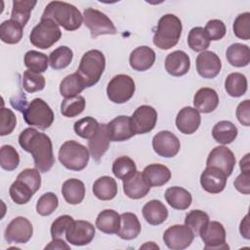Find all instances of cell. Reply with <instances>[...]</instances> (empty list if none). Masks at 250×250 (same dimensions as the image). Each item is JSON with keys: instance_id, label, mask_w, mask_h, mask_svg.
Listing matches in <instances>:
<instances>
[{"instance_id": "obj_12", "label": "cell", "mask_w": 250, "mask_h": 250, "mask_svg": "<svg viewBox=\"0 0 250 250\" xmlns=\"http://www.w3.org/2000/svg\"><path fill=\"white\" fill-rule=\"evenodd\" d=\"M33 234L31 223L24 217H16L7 226L4 233L6 241L9 243H26Z\"/></svg>"}, {"instance_id": "obj_4", "label": "cell", "mask_w": 250, "mask_h": 250, "mask_svg": "<svg viewBox=\"0 0 250 250\" xmlns=\"http://www.w3.org/2000/svg\"><path fill=\"white\" fill-rule=\"evenodd\" d=\"M105 68V58L100 50H89L79 62L77 73L82 78L86 88L97 84Z\"/></svg>"}, {"instance_id": "obj_34", "label": "cell", "mask_w": 250, "mask_h": 250, "mask_svg": "<svg viewBox=\"0 0 250 250\" xmlns=\"http://www.w3.org/2000/svg\"><path fill=\"white\" fill-rule=\"evenodd\" d=\"M236 126L228 120H222L216 123L212 129V136L214 140L222 145H229L232 143L237 137Z\"/></svg>"}, {"instance_id": "obj_9", "label": "cell", "mask_w": 250, "mask_h": 250, "mask_svg": "<svg viewBox=\"0 0 250 250\" xmlns=\"http://www.w3.org/2000/svg\"><path fill=\"white\" fill-rule=\"evenodd\" d=\"M83 21L85 26L90 29L93 39L103 34H115L117 32L111 20L105 14L94 8H86L84 10Z\"/></svg>"}, {"instance_id": "obj_47", "label": "cell", "mask_w": 250, "mask_h": 250, "mask_svg": "<svg viewBox=\"0 0 250 250\" xmlns=\"http://www.w3.org/2000/svg\"><path fill=\"white\" fill-rule=\"evenodd\" d=\"M20 164V155L16 148L10 145L2 146L0 149V165L6 171L15 170Z\"/></svg>"}, {"instance_id": "obj_13", "label": "cell", "mask_w": 250, "mask_h": 250, "mask_svg": "<svg viewBox=\"0 0 250 250\" xmlns=\"http://www.w3.org/2000/svg\"><path fill=\"white\" fill-rule=\"evenodd\" d=\"M96 229L94 225L88 221H73L65 232L67 242L75 246H83L89 244L95 237Z\"/></svg>"}, {"instance_id": "obj_56", "label": "cell", "mask_w": 250, "mask_h": 250, "mask_svg": "<svg viewBox=\"0 0 250 250\" xmlns=\"http://www.w3.org/2000/svg\"><path fill=\"white\" fill-rule=\"evenodd\" d=\"M249 112H250V101L247 99L243 102H241L237 107H236V117L239 123L242 125L248 127L250 126V117H249Z\"/></svg>"}, {"instance_id": "obj_60", "label": "cell", "mask_w": 250, "mask_h": 250, "mask_svg": "<svg viewBox=\"0 0 250 250\" xmlns=\"http://www.w3.org/2000/svg\"><path fill=\"white\" fill-rule=\"evenodd\" d=\"M146 247H148V248H155V249H159V247L156 245V244H154L152 241H150L149 243H146V244H144L141 248H146Z\"/></svg>"}, {"instance_id": "obj_28", "label": "cell", "mask_w": 250, "mask_h": 250, "mask_svg": "<svg viewBox=\"0 0 250 250\" xmlns=\"http://www.w3.org/2000/svg\"><path fill=\"white\" fill-rule=\"evenodd\" d=\"M120 228L116 234L125 240H132L136 238L140 234L142 229L137 215L131 212H125L120 215Z\"/></svg>"}, {"instance_id": "obj_3", "label": "cell", "mask_w": 250, "mask_h": 250, "mask_svg": "<svg viewBox=\"0 0 250 250\" xmlns=\"http://www.w3.org/2000/svg\"><path fill=\"white\" fill-rule=\"evenodd\" d=\"M182 29V21L177 16L173 14L162 16L153 35V44L161 50L171 49L179 42Z\"/></svg>"}, {"instance_id": "obj_40", "label": "cell", "mask_w": 250, "mask_h": 250, "mask_svg": "<svg viewBox=\"0 0 250 250\" xmlns=\"http://www.w3.org/2000/svg\"><path fill=\"white\" fill-rule=\"evenodd\" d=\"M73 58L72 50L67 46H60L51 52L49 63L53 69L59 70L65 68L70 64Z\"/></svg>"}, {"instance_id": "obj_41", "label": "cell", "mask_w": 250, "mask_h": 250, "mask_svg": "<svg viewBox=\"0 0 250 250\" xmlns=\"http://www.w3.org/2000/svg\"><path fill=\"white\" fill-rule=\"evenodd\" d=\"M23 62L29 70L37 73H42L45 72L48 68L49 59L44 53L30 50L25 53Z\"/></svg>"}, {"instance_id": "obj_52", "label": "cell", "mask_w": 250, "mask_h": 250, "mask_svg": "<svg viewBox=\"0 0 250 250\" xmlns=\"http://www.w3.org/2000/svg\"><path fill=\"white\" fill-rule=\"evenodd\" d=\"M0 115H1L0 135L6 136L11 134L17 125V118L15 113L10 108L2 107L0 111Z\"/></svg>"}, {"instance_id": "obj_26", "label": "cell", "mask_w": 250, "mask_h": 250, "mask_svg": "<svg viewBox=\"0 0 250 250\" xmlns=\"http://www.w3.org/2000/svg\"><path fill=\"white\" fill-rule=\"evenodd\" d=\"M142 173L149 187L164 186L171 179V172L169 168L163 164H149L145 167Z\"/></svg>"}, {"instance_id": "obj_36", "label": "cell", "mask_w": 250, "mask_h": 250, "mask_svg": "<svg viewBox=\"0 0 250 250\" xmlns=\"http://www.w3.org/2000/svg\"><path fill=\"white\" fill-rule=\"evenodd\" d=\"M22 26L14 20L4 21L0 25V39L7 44H17L22 38Z\"/></svg>"}, {"instance_id": "obj_29", "label": "cell", "mask_w": 250, "mask_h": 250, "mask_svg": "<svg viewBox=\"0 0 250 250\" xmlns=\"http://www.w3.org/2000/svg\"><path fill=\"white\" fill-rule=\"evenodd\" d=\"M167 203L176 210H186L191 204V194L182 187L168 188L164 193Z\"/></svg>"}, {"instance_id": "obj_22", "label": "cell", "mask_w": 250, "mask_h": 250, "mask_svg": "<svg viewBox=\"0 0 250 250\" xmlns=\"http://www.w3.org/2000/svg\"><path fill=\"white\" fill-rule=\"evenodd\" d=\"M193 104L198 112L210 113L217 108L219 104V96L212 88H200L193 97Z\"/></svg>"}, {"instance_id": "obj_21", "label": "cell", "mask_w": 250, "mask_h": 250, "mask_svg": "<svg viewBox=\"0 0 250 250\" xmlns=\"http://www.w3.org/2000/svg\"><path fill=\"white\" fill-rule=\"evenodd\" d=\"M190 59L188 55L181 50L174 51L165 59V69L172 76H183L189 70Z\"/></svg>"}, {"instance_id": "obj_1", "label": "cell", "mask_w": 250, "mask_h": 250, "mask_svg": "<svg viewBox=\"0 0 250 250\" xmlns=\"http://www.w3.org/2000/svg\"><path fill=\"white\" fill-rule=\"evenodd\" d=\"M19 144L25 151L31 153L37 170L42 173L51 170L55 164V157L52 141L48 135L28 127L20 134Z\"/></svg>"}, {"instance_id": "obj_7", "label": "cell", "mask_w": 250, "mask_h": 250, "mask_svg": "<svg viewBox=\"0 0 250 250\" xmlns=\"http://www.w3.org/2000/svg\"><path fill=\"white\" fill-rule=\"evenodd\" d=\"M62 37L59 25L51 19H41L32 28L29 40L30 43L39 49H48L58 42Z\"/></svg>"}, {"instance_id": "obj_16", "label": "cell", "mask_w": 250, "mask_h": 250, "mask_svg": "<svg viewBox=\"0 0 250 250\" xmlns=\"http://www.w3.org/2000/svg\"><path fill=\"white\" fill-rule=\"evenodd\" d=\"M235 162L236 159L233 152L225 146H219L210 151L206 160V166L217 167L229 177L233 171Z\"/></svg>"}, {"instance_id": "obj_59", "label": "cell", "mask_w": 250, "mask_h": 250, "mask_svg": "<svg viewBox=\"0 0 250 250\" xmlns=\"http://www.w3.org/2000/svg\"><path fill=\"white\" fill-rule=\"evenodd\" d=\"M249 153H246L244 157L240 160L239 166L241 169V172H250V165H249Z\"/></svg>"}, {"instance_id": "obj_18", "label": "cell", "mask_w": 250, "mask_h": 250, "mask_svg": "<svg viewBox=\"0 0 250 250\" xmlns=\"http://www.w3.org/2000/svg\"><path fill=\"white\" fill-rule=\"evenodd\" d=\"M106 133L112 142H124L135 136L131 125V118L119 115L106 124Z\"/></svg>"}, {"instance_id": "obj_2", "label": "cell", "mask_w": 250, "mask_h": 250, "mask_svg": "<svg viewBox=\"0 0 250 250\" xmlns=\"http://www.w3.org/2000/svg\"><path fill=\"white\" fill-rule=\"evenodd\" d=\"M41 19H51L65 30L78 29L83 22V16L72 4L62 1H52L46 7Z\"/></svg>"}, {"instance_id": "obj_45", "label": "cell", "mask_w": 250, "mask_h": 250, "mask_svg": "<svg viewBox=\"0 0 250 250\" xmlns=\"http://www.w3.org/2000/svg\"><path fill=\"white\" fill-rule=\"evenodd\" d=\"M100 123L91 116L83 117L79 120H77L74 125L73 129L77 136L83 138V139H91L99 130Z\"/></svg>"}, {"instance_id": "obj_31", "label": "cell", "mask_w": 250, "mask_h": 250, "mask_svg": "<svg viewBox=\"0 0 250 250\" xmlns=\"http://www.w3.org/2000/svg\"><path fill=\"white\" fill-rule=\"evenodd\" d=\"M62 194L67 203L79 204L85 197V186L78 179H68L62 184Z\"/></svg>"}, {"instance_id": "obj_49", "label": "cell", "mask_w": 250, "mask_h": 250, "mask_svg": "<svg viewBox=\"0 0 250 250\" xmlns=\"http://www.w3.org/2000/svg\"><path fill=\"white\" fill-rule=\"evenodd\" d=\"M58 196L54 192H46L37 200L36 211L41 216H49L58 208Z\"/></svg>"}, {"instance_id": "obj_58", "label": "cell", "mask_w": 250, "mask_h": 250, "mask_svg": "<svg viewBox=\"0 0 250 250\" xmlns=\"http://www.w3.org/2000/svg\"><path fill=\"white\" fill-rule=\"evenodd\" d=\"M239 231L245 239L250 238V228H249V216H248V214H246L245 217L240 222Z\"/></svg>"}, {"instance_id": "obj_54", "label": "cell", "mask_w": 250, "mask_h": 250, "mask_svg": "<svg viewBox=\"0 0 250 250\" xmlns=\"http://www.w3.org/2000/svg\"><path fill=\"white\" fill-rule=\"evenodd\" d=\"M209 40L217 41L221 40L227 32L225 23L220 20H210L204 28Z\"/></svg>"}, {"instance_id": "obj_33", "label": "cell", "mask_w": 250, "mask_h": 250, "mask_svg": "<svg viewBox=\"0 0 250 250\" xmlns=\"http://www.w3.org/2000/svg\"><path fill=\"white\" fill-rule=\"evenodd\" d=\"M226 57L232 66L243 67L250 62V49L245 44L233 43L228 47Z\"/></svg>"}, {"instance_id": "obj_15", "label": "cell", "mask_w": 250, "mask_h": 250, "mask_svg": "<svg viewBox=\"0 0 250 250\" xmlns=\"http://www.w3.org/2000/svg\"><path fill=\"white\" fill-rule=\"evenodd\" d=\"M153 150L162 157L170 158L178 154L181 143L178 137L170 131H159L152 138Z\"/></svg>"}, {"instance_id": "obj_57", "label": "cell", "mask_w": 250, "mask_h": 250, "mask_svg": "<svg viewBox=\"0 0 250 250\" xmlns=\"http://www.w3.org/2000/svg\"><path fill=\"white\" fill-rule=\"evenodd\" d=\"M45 249H59V250H62V249H67L69 250L70 249V246L67 245L64 240H62V238H53V240L45 246Z\"/></svg>"}, {"instance_id": "obj_42", "label": "cell", "mask_w": 250, "mask_h": 250, "mask_svg": "<svg viewBox=\"0 0 250 250\" xmlns=\"http://www.w3.org/2000/svg\"><path fill=\"white\" fill-rule=\"evenodd\" d=\"M9 192L12 200L19 205L27 203L35 193L29 186L19 179L11 185Z\"/></svg>"}, {"instance_id": "obj_48", "label": "cell", "mask_w": 250, "mask_h": 250, "mask_svg": "<svg viewBox=\"0 0 250 250\" xmlns=\"http://www.w3.org/2000/svg\"><path fill=\"white\" fill-rule=\"evenodd\" d=\"M45 84V77L40 73L27 69L22 74V87L27 93L41 91L44 89Z\"/></svg>"}, {"instance_id": "obj_23", "label": "cell", "mask_w": 250, "mask_h": 250, "mask_svg": "<svg viewBox=\"0 0 250 250\" xmlns=\"http://www.w3.org/2000/svg\"><path fill=\"white\" fill-rule=\"evenodd\" d=\"M155 62L154 51L147 46H140L134 49L129 57L130 66L137 71L149 69Z\"/></svg>"}, {"instance_id": "obj_32", "label": "cell", "mask_w": 250, "mask_h": 250, "mask_svg": "<svg viewBox=\"0 0 250 250\" xmlns=\"http://www.w3.org/2000/svg\"><path fill=\"white\" fill-rule=\"evenodd\" d=\"M93 193L100 200H111L117 194V183L109 176H102L94 182Z\"/></svg>"}, {"instance_id": "obj_17", "label": "cell", "mask_w": 250, "mask_h": 250, "mask_svg": "<svg viewBox=\"0 0 250 250\" xmlns=\"http://www.w3.org/2000/svg\"><path fill=\"white\" fill-rule=\"evenodd\" d=\"M227 175L217 167L207 166L200 175V185L209 193H220L227 186Z\"/></svg>"}, {"instance_id": "obj_43", "label": "cell", "mask_w": 250, "mask_h": 250, "mask_svg": "<svg viewBox=\"0 0 250 250\" xmlns=\"http://www.w3.org/2000/svg\"><path fill=\"white\" fill-rule=\"evenodd\" d=\"M85 105L86 102L82 96L64 98L61 104V113L65 117H75L83 112Z\"/></svg>"}, {"instance_id": "obj_46", "label": "cell", "mask_w": 250, "mask_h": 250, "mask_svg": "<svg viewBox=\"0 0 250 250\" xmlns=\"http://www.w3.org/2000/svg\"><path fill=\"white\" fill-rule=\"evenodd\" d=\"M208 222V214L201 210H191L186 215L185 219V225L191 229L194 236L199 235L200 230L207 225Z\"/></svg>"}, {"instance_id": "obj_10", "label": "cell", "mask_w": 250, "mask_h": 250, "mask_svg": "<svg viewBox=\"0 0 250 250\" xmlns=\"http://www.w3.org/2000/svg\"><path fill=\"white\" fill-rule=\"evenodd\" d=\"M193 232L186 225L171 226L163 233L164 243L172 250H183L188 248L193 241Z\"/></svg>"}, {"instance_id": "obj_55", "label": "cell", "mask_w": 250, "mask_h": 250, "mask_svg": "<svg viewBox=\"0 0 250 250\" xmlns=\"http://www.w3.org/2000/svg\"><path fill=\"white\" fill-rule=\"evenodd\" d=\"M237 191L243 194L250 193V172H241L233 182Z\"/></svg>"}, {"instance_id": "obj_37", "label": "cell", "mask_w": 250, "mask_h": 250, "mask_svg": "<svg viewBox=\"0 0 250 250\" xmlns=\"http://www.w3.org/2000/svg\"><path fill=\"white\" fill-rule=\"evenodd\" d=\"M36 4H37V1H30V0L13 1L11 20L18 21L22 27H24L30 18V13Z\"/></svg>"}, {"instance_id": "obj_25", "label": "cell", "mask_w": 250, "mask_h": 250, "mask_svg": "<svg viewBox=\"0 0 250 250\" xmlns=\"http://www.w3.org/2000/svg\"><path fill=\"white\" fill-rule=\"evenodd\" d=\"M109 138L106 133V124H100L98 132L88 140V149L96 161H100L109 147Z\"/></svg>"}, {"instance_id": "obj_5", "label": "cell", "mask_w": 250, "mask_h": 250, "mask_svg": "<svg viewBox=\"0 0 250 250\" xmlns=\"http://www.w3.org/2000/svg\"><path fill=\"white\" fill-rule=\"evenodd\" d=\"M59 161L68 170L81 171L83 170L90 157L89 149L82 144L70 140L64 142L59 149Z\"/></svg>"}, {"instance_id": "obj_38", "label": "cell", "mask_w": 250, "mask_h": 250, "mask_svg": "<svg viewBox=\"0 0 250 250\" xmlns=\"http://www.w3.org/2000/svg\"><path fill=\"white\" fill-rule=\"evenodd\" d=\"M225 89L230 97H241L247 91V78L240 72L229 73L225 80Z\"/></svg>"}, {"instance_id": "obj_14", "label": "cell", "mask_w": 250, "mask_h": 250, "mask_svg": "<svg viewBox=\"0 0 250 250\" xmlns=\"http://www.w3.org/2000/svg\"><path fill=\"white\" fill-rule=\"evenodd\" d=\"M199 236L204 242V249H229L225 228L217 221H209L200 230Z\"/></svg>"}, {"instance_id": "obj_20", "label": "cell", "mask_w": 250, "mask_h": 250, "mask_svg": "<svg viewBox=\"0 0 250 250\" xmlns=\"http://www.w3.org/2000/svg\"><path fill=\"white\" fill-rule=\"evenodd\" d=\"M200 122V113L191 106L183 107L176 116L177 129L185 135L193 134L199 128Z\"/></svg>"}, {"instance_id": "obj_39", "label": "cell", "mask_w": 250, "mask_h": 250, "mask_svg": "<svg viewBox=\"0 0 250 250\" xmlns=\"http://www.w3.org/2000/svg\"><path fill=\"white\" fill-rule=\"evenodd\" d=\"M136 172V163L129 156H119L112 163V173L119 180H126L133 176Z\"/></svg>"}, {"instance_id": "obj_30", "label": "cell", "mask_w": 250, "mask_h": 250, "mask_svg": "<svg viewBox=\"0 0 250 250\" xmlns=\"http://www.w3.org/2000/svg\"><path fill=\"white\" fill-rule=\"evenodd\" d=\"M120 215L112 209L103 210L99 213L96 219L97 229L107 234L117 233L120 228Z\"/></svg>"}, {"instance_id": "obj_24", "label": "cell", "mask_w": 250, "mask_h": 250, "mask_svg": "<svg viewBox=\"0 0 250 250\" xmlns=\"http://www.w3.org/2000/svg\"><path fill=\"white\" fill-rule=\"evenodd\" d=\"M150 187L145 180L143 173L136 172L130 178L123 180V191L126 196L132 199H140L149 192Z\"/></svg>"}, {"instance_id": "obj_35", "label": "cell", "mask_w": 250, "mask_h": 250, "mask_svg": "<svg viewBox=\"0 0 250 250\" xmlns=\"http://www.w3.org/2000/svg\"><path fill=\"white\" fill-rule=\"evenodd\" d=\"M86 88L82 78L77 72L65 76L60 84V93L64 98L78 96Z\"/></svg>"}, {"instance_id": "obj_11", "label": "cell", "mask_w": 250, "mask_h": 250, "mask_svg": "<svg viewBox=\"0 0 250 250\" xmlns=\"http://www.w3.org/2000/svg\"><path fill=\"white\" fill-rule=\"evenodd\" d=\"M131 118V125L135 135L146 134L156 125L157 112L154 107L143 104L136 108Z\"/></svg>"}, {"instance_id": "obj_51", "label": "cell", "mask_w": 250, "mask_h": 250, "mask_svg": "<svg viewBox=\"0 0 250 250\" xmlns=\"http://www.w3.org/2000/svg\"><path fill=\"white\" fill-rule=\"evenodd\" d=\"M17 179L24 182L29 186L34 192H36L41 186V176L40 171L36 168H26L22 170L17 177Z\"/></svg>"}, {"instance_id": "obj_19", "label": "cell", "mask_w": 250, "mask_h": 250, "mask_svg": "<svg viewBox=\"0 0 250 250\" xmlns=\"http://www.w3.org/2000/svg\"><path fill=\"white\" fill-rule=\"evenodd\" d=\"M196 70L198 74L207 79L216 77L222 68V62L218 55L212 51H203L196 58Z\"/></svg>"}, {"instance_id": "obj_44", "label": "cell", "mask_w": 250, "mask_h": 250, "mask_svg": "<svg viewBox=\"0 0 250 250\" xmlns=\"http://www.w3.org/2000/svg\"><path fill=\"white\" fill-rule=\"evenodd\" d=\"M188 47L195 52H203L210 45V40L201 26L192 27L188 36Z\"/></svg>"}, {"instance_id": "obj_27", "label": "cell", "mask_w": 250, "mask_h": 250, "mask_svg": "<svg viewBox=\"0 0 250 250\" xmlns=\"http://www.w3.org/2000/svg\"><path fill=\"white\" fill-rule=\"evenodd\" d=\"M145 220L151 226H158L168 218L166 206L158 199H152L146 202L142 209Z\"/></svg>"}, {"instance_id": "obj_53", "label": "cell", "mask_w": 250, "mask_h": 250, "mask_svg": "<svg viewBox=\"0 0 250 250\" xmlns=\"http://www.w3.org/2000/svg\"><path fill=\"white\" fill-rule=\"evenodd\" d=\"M73 218L69 215H62L58 217L51 226V236L52 238H61L65 234L67 229L73 222Z\"/></svg>"}, {"instance_id": "obj_50", "label": "cell", "mask_w": 250, "mask_h": 250, "mask_svg": "<svg viewBox=\"0 0 250 250\" xmlns=\"http://www.w3.org/2000/svg\"><path fill=\"white\" fill-rule=\"evenodd\" d=\"M233 33L234 35L243 40L250 39V13L245 12L239 14L233 21Z\"/></svg>"}, {"instance_id": "obj_6", "label": "cell", "mask_w": 250, "mask_h": 250, "mask_svg": "<svg viewBox=\"0 0 250 250\" xmlns=\"http://www.w3.org/2000/svg\"><path fill=\"white\" fill-rule=\"evenodd\" d=\"M21 112L24 121L28 125L37 127L41 130L49 128L55 118L50 105L40 98L33 99L27 105H25Z\"/></svg>"}, {"instance_id": "obj_8", "label": "cell", "mask_w": 250, "mask_h": 250, "mask_svg": "<svg viewBox=\"0 0 250 250\" xmlns=\"http://www.w3.org/2000/svg\"><path fill=\"white\" fill-rule=\"evenodd\" d=\"M136 90L134 79L126 74H117L111 78L106 87V95L114 104H124L134 95Z\"/></svg>"}]
</instances>
